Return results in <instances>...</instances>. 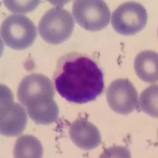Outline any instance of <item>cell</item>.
Wrapping results in <instances>:
<instances>
[{
	"label": "cell",
	"instance_id": "obj_13",
	"mask_svg": "<svg viewBox=\"0 0 158 158\" xmlns=\"http://www.w3.org/2000/svg\"><path fill=\"white\" fill-rule=\"evenodd\" d=\"M158 86L153 85L142 93L138 106L139 110L154 118L158 116Z\"/></svg>",
	"mask_w": 158,
	"mask_h": 158
},
{
	"label": "cell",
	"instance_id": "obj_7",
	"mask_svg": "<svg viewBox=\"0 0 158 158\" xmlns=\"http://www.w3.org/2000/svg\"><path fill=\"white\" fill-rule=\"evenodd\" d=\"M106 97L110 108L121 115H129L138 108V93L128 79L112 81L107 89Z\"/></svg>",
	"mask_w": 158,
	"mask_h": 158
},
{
	"label": "cell",
	"instance_id": "obj_8",
	"mask_svg": "<svg viewBox=\"0 0 158 158\" xmlns=\"http://www.w3.org/2000/svg\"><path fill=\"white\" fill-rule=\"evenodd\" d=\"M54 85L50 79L40 74H31L22 79L18 89V101L26 108L35 100L44 97H54Z\"/></svg>",
	"mask_w": 158,
	"mask_h": 158
},
{
	"label": "cell",
	"instance_id": "obj_15",
	"mask_svg": "<svg viewBox=\"0 0 158 158\" xmlns=\"http://www.w3.org/2000/svg\"><path fill=\"white\" fill-rule=\"evenodd\" d=\"M131 157V153L127 148L111 147L108 148L101 155V157Z\"/></svg>",
	"mask_w": 158,
	"mask_h": 158
},
{
	"label": "cell",
	"instance_id": "obj_11",
	"mask_svg": "<svg viewBox=\"0 0 158 158\" xmlns=\"http://www.w3.org/2000/svg\"><path fill=\"white\" fill-rule=\"evenodd\" d=\"M135 70L138 77L148 83L158 80V56L153 51L140 52L135 59Z\"/></svg>",
	"mask_w": 158,
	"mask_h": 158
},
{
	"label": "cell",
	"instance_id": "obj_10",
	"mask_svg": "<svg viewBox=\"0 0 158 158\" xmlns=\"http://www.w3.org/2000/svg\"><path fill=\"white\" fill-rule=\"evenodd\" d=\"M26 108L29 116L36 124H51L59 118V107L53 97H44L35 100Z\"/></svg>",
	"mask_w": 158,
	"mask_h": 158
},
{
	"label": "cell",
	"instance_id": "obj_3",
	"mask_svg": "<svg viewBox=\"0 0 158 158\" xmlns=\"http://www.w3.org/2000/svg\"><path fill=\"white\" fill-rule=\"evenodd\" d=\"M1 37L10 48L25 50L32 46L36 40V25L27 17L10 15L1 25Z\"/></svg>",
	"mask_w": 158,
	"mask_h": 158
},
{
	"label": "cell",
	"instance_id": "obj_5",
	"mask_svg": "<svg viewBox=\"0 0 158 158\" xmlns=\"http://www.w3.org/2000/svg\"><path fill=\"white\" fill-rule=\"evenodd\" d=\"M147 20V11L142 4L127 2L112 13L111 25L118 34L129 36L141 32L146 27Z\"/></svg>",
	"mask_w": 158,
	"mask_h": 158
},
{
	"label": "cell",
	"instance_id": "obj_9",
	"mask_svg": "<svg viewBox=\"0 0 158 158\" xmlns=\"http://www.w3.org/2000/svg\"><path fill=\"white\" fill-rule=\"evenodd\" d=\"M69 135L77 147L85 150L95 149L101 142L98 128L86 118H77L69 128Z\"/></svg>",
	"mask_w": 158,
	"mask_h": 158
},
{
	"label": "cell",
	"instance_id": "obj_12",
	"mask_svg": "<svg viewBox=\"0 0 158 158\" xmlns=\"http://www.w3.org/2000/svg\"><path fill=\"white\" fill-rule=\"evenodd\" d=\"M43 156L41 142L32 135H23L18 138L14 149L17 158H40Z\"/></svg>",
	"mask_w": 158,
	"mask_h": 158
},
{
	"label": "cell",
	"instance_id": "obj_4",
	"mask_svg": "<svg viewBox=\"0 0 158 158\" xmlns=\"http://www.w3.org/2000/svg\"><path fill=\"white\" fill-rule=\"evenodd\" d=\"M72 11L77 23L86 30H102L110 23L109 8L102 0H77Z\"/></svg>",
	"mask_w": 158,
	"mask_h": 158
},
{
	"label": "cell",
	"instance_id": "obj_14",
	"mask_svg": "<svg viewBox=\"0 0 158 158\" xmlns=\"http://www.w3.org/2000/svg\"><path fill=\"white\" fill-rule=\"evenodd\" d=\"M40 1H10L5 0L3 3L5 6L12 13H19V14H26V13L32 12L38 6Z\"/></svg>",
	"mask_w": 158,
	"mask_h": 158
},
{
	"label": "cell",
	"instance_id": "obj_6",
	"mask_svg": "<svg viewBox=\"0 0 158 158\" xmlns=\"http://www.w3.org/2000/svg\"><path fill=\"white\" fill-rule=\"evenodd\" d=\"M2 89L0 132L4 136H19L27 123L26 111L22 104L13 101L10 90L4 85H2Z\"/></svg>",
	"mask_w": 158,
	"mask_h": 158
},
{
	"label": "cell",
	"instance_id": "obj_2",
	"mask_svg": "<svg viewBox=\"0 0 158 158\" xmlns=\"http://www.w3.org/2000/svg\"><path fill=\"white\" fill-rule=\"evenodd\" d=\"M74 28L73 16L61 7L52 8L45 13L38 25L42 39L54 45L66 41L71 36Z\"/></svg>",
	"mask_w": 158,
	"mask_h": 158
},
{
	"label": "cell",
	"instance_id": "obj_1",
	"mask_svg": "<svg viewBox=\"0 0 158 158\" xmlns=\"http://www.w3.org/2000/svg\"><path fill=\"white\" fill-rule=\"evenodd\" d=\"M53 78L59 95L74 104L95 101L104 89L102 70L94 59L77 52L59 58Z\"/></svg>",
	"mask_w": 158,
	"mask_h": 158
}]
</instances>
